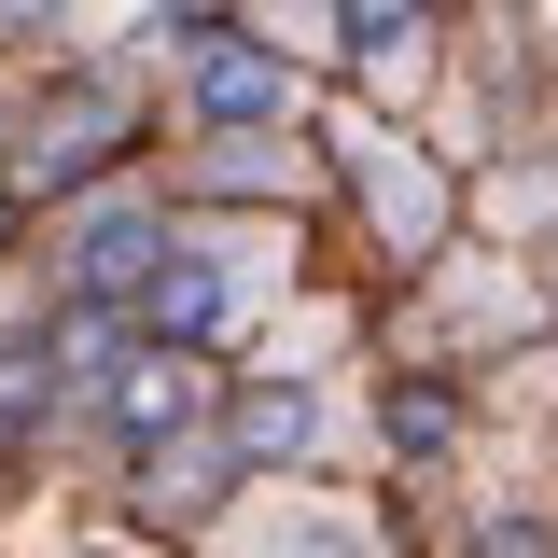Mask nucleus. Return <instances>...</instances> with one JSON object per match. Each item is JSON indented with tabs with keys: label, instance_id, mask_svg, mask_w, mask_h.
<instances>
[{
	"label": "nucleus",
	"instance_id": "obj_1",
	"mask_svg": "<svg viewBox=\"0 0 558 558\" xmlns=\"http://www.w3.org/2000/svg\"><path fill=\"white\" fill-rule=\"evenodd\" d=\"M266 266H279V238L168 223V238H154V266H140V336H168V349H209V336H238V322L266 307Z\"/></svg>",
	"mask_w": 558,
	"mask_h": 558
},
{
	"label": "nucleus",
	"instance_id": "obj_2",
	"mask_svg": "<svg viewBox=\"0 0 558 558\" xmlns=\"http://www.w3.org/2000/svg\"><path fill=\"white\" fill-rule=\"evenodd\" d=\"M182 112H196L209 140H266V126H293V57H279V43H252V28H196V43H182Z\"/></svg>",
	"mask_w": 558,
	"mask_h": 558
},
{
	"label": "nucleus",
	"instance_id": "obj_3",
	"mask_svg": "<svg viewBox=\"0 0 558 558\" xmlns=\"http://www.w3.org/2000/svg\"><path fill=\"white\" fill-rule=\"evenodd\" d=\"M98 418L126 433L140 461H154V447H182V433H196V349H168V336L112 349V363H98Z\"/></svg>",
	"mask_w": 558,
	"mask_h": 558
},
{
	"label": "nucleus",
	"instance_id": "obj_4",
	"mask_svg": "<svg viewBox=\"0 0 558 558\" xmlns=\"http://www.w3.org/2000/svg\"><path fill=\"white\" fill-rule=\"evenodd\" d=\"M154 238H168V209H140V196L70 209V223H57V279H70V307H112V293H140Z\"/></svg>",
	"mask_w": 558,
	"mask_h": 558
},
{
	"label": "nucleus",
	"instance_id": "obj_5",
	"mask_svg": "<svg viewBox=\"0 0 558 558\" xmlns=\"http://www.w3.org/2000/svg\"><path fill=\"white\" fill-rule=\"evenodd\" d=\"M349 168H363V223H377L405 266H433V238H447V182L418 168L405 140H349Z\"/></svg>",
	"mask_w": 558,
	"mask_h": 558
},
{
	"label": "nucleus",
	"instance_id": "obj_6",
	"mask_svg": "<svg viewBox=\"0 0 558 558\" xmlns=\"http://www.w3.org/2000/svg\"><path fill=\"white\" fill-rule=\"evenodd\" d=\"M433 28H447V0H336V57L363 84H418L433 70Z\"/></svg>",
	"mask_w": 558,
	"mask_h": 558
},
{
	"label": "nucleus",
	"instance_id": "obj_7",
	"mask_svg": "<svg viewBox=\"0 0 558 558\" xmlns=\"http://www.w3.org/2000/svg\"><path fill=\"white\" fill-rule=\"evenodd\" d=\"M112 140H126V84H70V98L28 112V182H84Z\"/></svg>",
	"mask_w": 558,
	"mask_h": 558
},
{
	"label": "nucleus",
	"instance_id": "obj_8",
	"mask_svg": "<svg viewBox=\"0 0 558 558\" xmlns=\"http://www.w3.org/2000/svg\"><path fill=\"white\" fill-rule=\"evenodd\" d=\"M223 447H238V461H322V447H336V405H322L307 377H266V391L223 405Z\"/></svg>",
	"mask_w": 558,
	"mask_h": 558
},
{
	"label": "nucleus",
	"instance_id": "obj_9",
	"mask_svg": "<svg viewBox=\"0 0 558 558\" xmlns=\"http://www.w3.org/2000/svg\"><path fill=\"white\" fill-rule=\"evenodd\" d=\"M223 558H377L363 545V517L349 502H307V488H279V517H238Z\"/></svg>",
	"mask_w": 558,
	"mask_h": 558
},
{
	"label": "nucleus",
	"instance_id": "obj_10",
	"mask_svg": "<svg viewBox=\"0 0 558 558\" xmlns=\"http://www.w3.org/2000/svg\"><path fill=\"white\" fill-rule=\"evenodd\" d=\"M70 14H84V0H0V43H28V57H43Z\"/></svg>",
	"mask_w": 558,
	"mask_h": 558
},
{
	"label": "nucleus",
	"instance_id": "obj_11",
	"mask_svg": "<svg viewBox=\"0 0 558 558\" xmlns=\"http://www.w3.org/2000/svg\"><path fill=\"white\" fill-rule=\"evenodd\" d=\"M0 223H14V196H0Z\"/></svg>",
	"mask_w": 558,
	"mask_h": 558
},
{
	"label": "nucleus",
	"instance_id": "obj_12",
	"mask_svg": "<svg viewBox=\"0 0 558 558\" xmlns=\"http://www.w3.org/2000/svg\"><path fill=\"white\" fill-rule=\"evenodd\" d=\"M98 558H112V545H98Z\"/></svg>",
	"mask_w": 558,
	"mask_h": 558
}]
</instances>
